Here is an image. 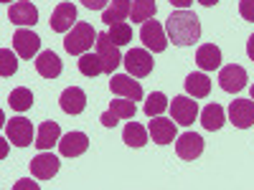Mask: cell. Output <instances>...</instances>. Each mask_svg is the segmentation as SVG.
Wrapping results in <instances>:
<instances>
[{
    "label": "cell",
    "mask_w": 254,
    "mask_h": 190,
    "mask_svg": "<svg viewBox=\"0 0 254 190\" xmlns=\"http://www.w3.org/2000/svg\"><path fill=\"white\" fill-rule=\"evenodd\" d=\"M247 71L244 66H237V63H231V66H224L219 71V84H221V89L229 92V94H239L244 87H247Z\"/></svg>",
    "instance_id": "cell-7"
},
{
    "label": "cell",
    "mask_w": 254,
    "mask_h": 190,
    "mask_svg": "<svg viewBox=\"0 0 254 190\" xmlns=\"http://www.w3.org/2000/svg\"><path fill=\"white\" fill-rule=\"evenodd\" d=\"M122 140H125V144H130V147H142V144H147V130L142 124H137V122H130L122 130Z\"/></svg>",
    "instance_id": "cell-26"
},
{
    "label": "cell",
    "mask_w": 254,
    "mask_h": 190,
    "mask_svg": "<svg viewBox=\"0 0 254 190\" xmlns=\"http://www.w3.org/2000/svg\"><path fill=\"white\" fill-rule=\"evenodd\" d=\"M110 112H112V114H117L120 119H132V117H135V112H137V107H135V101H132V99L120 96V99H115V101L110 104Z\"/></svg>",
    "instance_id": "cell-30"
},
{
    "label": "cell",
    "mask_w": 254,
    "mask_h": 190,
    "mask_svg": "<svg viewBox=\"0 0 254 190\" xmlns=\"http://www.w3.org/2000/svg\"><path fill=\"white\" fill-rule=\"evenodd\" d=\"M140 41L145 44L147 51L153 53H163L168 48V38H165V31L158 20H145L142 28H140Z\"/></svg>",
    "instance_id": "cell-5"
},
{
    "label": "cell",
    "mask_w": 254,
    "mask_h": 190,
    "mask_svg": "<svg viewBox=\"0 0 254 190\" xmlns=\"http://www.w3.org/2000/svg\"><path fill=\"white\" fill-rule=\"evenodd\" d=\"M186 92L188 96H193V99H203L211 94V81L206 74H188L186 79Z\"/></svg>",
    "instance_id": "cell-24"
},
{
    "label": "cell",
    "mask_w": 254,
    "mask_h": 190,
    "mask_svg": "<svg viewBox=\"0 0 254 190\" xmlns=\"http://www.w3.org/2000/svg\"><path fill=\"white\" fill-rule=\"evenodd\" d=\"M252 99H254V87H252Z\"/></svg>",
    "instance_id": "cell-41"
},
{
    "label": "cell",
    "mask_w": 254,
    "mask_h": 190,
    "mask_svg": "<svg viewBox=\"0 0 254 190\" xmlns=\"http://www.w3.org/2000/svg\"><path fill=\"white\" fill-rule=\"evenodd\" d=\"M229 119L239 130H249L254 124V99H237L229 107Z\"/></svg>",
    "instance_id": "cell-8"
},
{
    "label": "cell",
    "mask_w": 254,
    "mask_h": 190,
    "mask_svg": "<svg viewBox=\"0 0 254 190\" xmlns=\"http://www.w3.org/2000/svg\"><path fill=\"white\" fill-rule=\"evenodd\" d=\"M97 53H99V58H102V66H104V74H115L117 71V66L125 61L122 56H120V46L117 44H112V38L107 36V33H99L97 36Z\"/></svg>",
    "instance_id": "cell-4"
},
{
    "label": "cell",
    "mask_w": 254,
    "mask_h": 190,
    "mask_svg": "<svg viewBox=\"0 0 254 190\" xmlns=\"http://www.w3.org/2000/svg\"><path fill=\"white\" fill-rule=\"evenodd\" d=\"M36 71L44 79H56L64 71V63H61V58L54 51H41L36 56Z\"/></svg>",
    "instance_id": "cell-18"
},
{
    "label": "cell",
    "mask_w": 254,
    "mask_h": 190,
    "mask_svg": "<svg viewBox=\"0 0 254 190\" xmlns=\"http://www.w3.org/2000/svg\"><path fill=\"white\" fill-rule=\"evenodd\" d=\"M107 36L112 38V44H117V46H127V44L132 41V26H127L125 20H122V23H112L110 31H107Z\"/></svg>",
    "instance_id": "cell-29"
},
{
    "label": "cell",
    "mask_w": 254,
    "mask_h": 190,
    "mask_svg": "<svg viewBox=\"0 0 254 190\" xmlns=\"http://www.w3.org/2000/svg\"><path fill=\"white\" fill-rule=\"evenodd\" d=\"M171 114H173L176 124L188 127V124H193L196 117H198V104L190 96H176L173 104H171Z\"/></svg>",
    "instance_id": "cell-9"
},
{
    "label": "cell",
    "mask_w": 254,
    "mask_h": 190,
    "mask_svg": "<svg viewBox=\"0 0 254 190\" xmlns=\"http://www.w3.org/2000/svg\"><path fill=\"white\" fill-rule=\"evenodd\" d=\"M196 63L203 69V71H214L221 66V48L214 46V44H206L196 51Z\"/></svg>",
    "instance_id": "cell-22"
},
{
    "label": "cell",
    "mask_w": 254,
    "mask_h": 190,
    "mask_svg": "<svg viewBox=\"0 0 254 190\" xmlns=\"http://www.w3.org/2000/svg\"><path fill=\"white\" fill-rule=\"evenodd\" d=\"M97 31L89 26V23H76L66 38H64V48H66L71 56H81V53H87L92 48V44H97Z\"/></svg>",
    "instance_id": "cell-2"
},
{
    "label": "cell",
    "mask_w": 254,
    "mask_h": 190,
    "mask_svg": "<svg viewBox=\"0 0 254 190\" xmlns=\"http://www.w3.org/2000/svg\"><path fill=\"white\" fill-rule=\"evenodd\" d=\"M168 109V99H165V94L163 92H155V94H150L147 96V101H145V114L147 117H158V114H163Z\"/></svg>",
    "instance_id": "cell-31"
},
{
    "label": "cell",
    "mask_w": 254,
    "mask_h": 190,
    "mask_svg": "<svg viewBox=\"0 0 254 190\" xmlns=\"http://www.w3.org/2000/svg\"><path fill=\"white\" fill-rule=\"evenodd\" d=\"M0 3H10V0H0Z\"/></svg>",
    "instance_id": "cell-40"
},
{
    "label": "cell",
    "mask_w": 254,
    "mask_h": 190,
    "mask_svg": "<svg viewBox=\"0 0 254 190\" xmlns=\"http://www.w3.org/2000/svg\"><path fill=\"white\" fill-rule=\"evenodd\" d=\"M247 53H249V58L254 61V36H252V38L247 41Z\"/></svg>",
    "instance_id": "cell-38"
},
{
    "label": "cell",
    "mask_w": 254,
    "mask_h": 190,
    "mask_svg": "<svg viewBox=\"0 0 254 190\" xmlns=\"http://www.w3.org/2000/svg\"><path fill=\"white\" fill-rule=\"evenodd\" d=\"M168 3H171V5H176L178 10H188V8H190V3H193V0H168Z\"/></svg>",
    "instance_id": "cell-37"
},
{
    "label": "cell",
    "mask_w": 254,
    "mask_h": 190,
    "mask_svg": "<svg viewBox=\"0 0 254 190\" xmlns=\"http://www.w3.org/2000/svg\"><path fill=\"white\" fill-rule=\"evenodd\" d=\"M89 150V137L84 132H69L59 140V152L64 157H79Z\"/></svg>",
    "instance_id": "cell-11"
},
{
    "label": "cell",
    "mask_w": 254,
    "mask_h": 190,
    "mask_svg": "<svg viewBox=\"0 0 254 190\" xmlns=\"http://www.w3.org/2000/svg\"><path fill=\"white\" fill-rule=\"evenodd\" d=\"M176 152H178L181 160H196V157H201V152H203V137L196 135V132L181 135L178 142H176Z\"/></svg>",
    "instance_id": "cell-15"
},
{
    "label": "cell",
    "mask_w": 254,
    "mask_h": 190,
    "mask_svg": "<svg viewBox=\"0 0 254 190\" xmlns=\"http://www.w3.org/2000/svg\"><path fill=\"white\" fill-rule=\"evenodd\" d=\"M31 173L38 178V180H51L56 173H59V157L51 155L49 150L41 152L31 160Z\"/></svg>",
    "instance_id": "cell-16"
},
{
    "label": "cell",
    "mask_w": 254,
    "mask_h": 190,
    "mask_svg": "<svg viewBox=\"0 0 254 190\" xmlns=\"http://www.w3.org/2000/svg\"><path fill=\"white\" fill-rule=\"evenodd\" d=\"M23 188L38 190V183H33V180H18V183H15V190H23Z\"/></svg>",
    "instance_id": "cell-36"
},
{
    "label": "cell",
    "mask_w": 254,
    "mask_h": 190,
    "mask_svg": "<svg viewBox=\"0 0 254 190\" xmlns=\"http://www.w3.org/2000/svg\"><path fill=\"white\" fill-rule=\"evenodd\" d=\"M59 140H61V130H59V124L54 122V119H49V122H44L38 127V135H36V147L41 152H46V150H51L54 144H59Z\"/></svg>",
    "instance_id": "cell-20"
},
{
    "label": "cell",
    "mask_w": 254,
    "mask_h": 190,
    "mask_svg": "<svg viewBox=\"0 0 254 190\" xmlns=\"http://www.w3.org/2000/svg\"><path fill=\"white\" fill-rule=\"evenodd\" d=\"M117 119H120V117L112 114V112H104V114L99 117V122H102L104 127H117Z\"/></svg>",
    "instance_id": "cell-35"
},
{
    "label": "cell",
    "mask_w": 254,
    "mask_h": 190,
    "mask_svg": "<svg viewBox=\"0 0 254 190\" xmlns=\"http://www.w3.org/2000/svg\"><path fill=\"white\" fill-rule=\"evenodd\" d=\"M165 31H168V38H171L176 46H193L201 38L198 15L190 13V10H176V13H171V18H168Z\"/></svg>",
    "instance_id": "cell-1"
},
{
    "label": "cell",
    "mask_w": 254,
    "mask_h": 190,
    "mask_svg": "<svg viewBox=\"0 0 254 190\" xmlns=\"http://www.w3.org/2000/svg\"><path fill=\"white\" fill-rule=\"evenodd\" d=\"M51 31H56V33H66V31H71V26L76 23V5L74 3H61V5H56V10L51 13Z\"/></svg>",
    "instance_id": "cell-14"
},
{
    "label": "cell",
    "mask_w": 254,
    "mask_h": 190,
    "mask_svg": "<svg viewBox=\"0 0 254 190\" xmlns=\"http://www.w3.org/2000/svg\"><path fill=\"white\" fill-rule=\"evenodd\" d=\"M13 48H15V53H18L20 58H31V56H36L38 48H41V38H38L36 33L26 31V28H18V31L13 33Z\"/></svg>",
    "instance_id": "cell-13"
},
{
    "label": "cell",
    "mask_w": 254,
    "mask_h": 190,
    "mask_svg": "<svg viewBox=\"0 0 254 190\" xmlns=\"http://www.w3.org/2000/svg\"><path fill=\"white\" fill-rule=\"evenodd\" d=\"M158 13L155 0H132V23H145V20H153V15Z\"/></svg>",
    "instance_id": "cell-25"
},
{
    "label": "cell",
    "mask_w": 254,
    "mask_h": 190,
    "mask_svg": "<svg viewBox=\"0 0 254 190\" xmlns=\"http://www.w3.org/2000/svg\"><path fill=\"white\" fill-rule=\"evenodd\" d=\"M18 71V61H15V53H10V48H3L0 51V76H13Z\"/></svg>",
    "instance_id": "cell-32"
},
{
    "label": "cell",
    "mask_w": 254,
    "mask_h": 190,
    "mask_svg": "<svg viewBox=\"0 0 254 190\" xmlns=\"http://www.w3.org/2000/svg\"><path fill=\"white\" fill-rule=\"evenodd\" d=\"M107 3H110V0H81V5L89 8V10H104Z\"/></svg>",
    "instance_id": "cell-34"
},
{
    "label": "cell",
    "mask_w": 254,
    "mask_h": 190,
    "mask_svg": "<svg viewBox=\"0 0 254 190\" xmlns=\"http://www.w3.org/2000/svg\"><path fill=\"white\" fill-rule=\"evenodd\" d=\"M239 13L244 20H252L254 23V0H239Z\"/></svg>",
    "instance_id": "cell-33"
},
{
    "label": "cell",
    "mask_w": 254,
    "mask_h": 190,
    "mask_svg": "<svg viewBox=\"0 0 254 190\" xmlns=\"http://www.w3.org/2000/svg\"><path fill=\"white\" fill-rule=\"evenodd\" d=\"M79 71L84 74V76H99V74H104V66H102V58H99V53H81L79 56Z\"/></svg>",
    "instance_id": "cell-27"
},
{
    "label": "cell",
    "mask_w": 254,
    "mask_h": 190,
    "mask_svg": "<svg viewBox=\"0 0 254 190\" xmlns=\"http://www.w3.org/2000/svg\"><path fill=\"white\" fill-rule=\"evenodd\" d=\"M198 3H201V5H206V8H211V5H216L219 0H198Z\"/></svg>",
    "instance_id": "cell-39"
},
{
    "label": "cell",
    "mask_w": 254,
    "mask_h": 190,
    "mask_svg": "<svg viewBox=\"0 0 254 190\" xmlns=\"http://www.w3.org/2000/svg\"><path fill=\"white\" fill-rule=\"evenodd\" d=\"M8 104H10V109H13V112H26V109H31V104H33V94H31V89H26V87L13 89L10 96H8Z\"/></svg>",
    "instance_id": "cell-28"
},
{
    "label": "cell",
    "mask_w": 254,
    "mask_h": 190,
    "mask_svg": "<svg viewBox=\"0 0 254 190\" xmlns=\"http://www.w3.org/2000/svg\"><path fill=\"white\" fill-rule=\"evenodd\" d=\"M59 104L66 114H81L84 109H87V94H84V89H79V87H69V89H64Z\"/></svg>",
    "instance_id": "cell-17"
},
{
    "label": "cell",
    "mask_w": 254,
    "mask_h": 190,
    "mask_svg": "<svg viewBox=\"0 0 254 190\" xmlns=\"http://www.w3.org/2000/svg\"><path fill=\"white\" fill-rule=\"evenodd\" d=\"M122 63H125L127 74L135 76V79L150 76V71H153V66H155V61H153V56H150V51H147V48H132L130 53L125 56Z\"/></svg>",
    "instance_id": "cell-3"
},
{
    "label": "cell",
    "mask_w": 254,
    "mask_h": 190,
    "mask_svg": "<svg viewBox=\"0 0 254 190\" xmlns=\"http://www.w3.org/2000/svg\"><path fill=\"white\" fill-rule=\"evenodd\" d=\"M5 137L15 147H28V144H33V124L26 117H13L5 124Z\"/></svg>",
    "instance_id": "cell-6"
},
{
    "label": "cell",
    "mask_w": 254,
    "mask_h": 190,
    "mask_svg": "<svg viewBox=\"0 0 254 190\" xmlns=\"http://www.w3.org/2000/svg\"><path fill=\"white\" fill-rule=\"evenodd\" d=\"M224 122H226V112H224V107H219V104H208V107L201 112V124L208 132L221 130Z\"/></svg>",
    "instance_id": "cell-23"
},
{
    "label": "cell",
    "mask_w": 254,
    "mask_h": 190,
    "mask_svg": "<svg viewBox=\"0 0 254 190\" xmlns=\"http://www.w3.org/2000/svg\"><path fill=\"white\" fill-rule=\"evenodd\" d=\"M153 142L155 144H171L176 137H178V130H176V119H163V117H153L150 127H147Z\"/></svg>",
    "instance_id": "cell-12"
},
{
    "label": "cell",
    "mask_w": 254,
    "mask_h": 190,
    "mask_svg": "<svg viewBox=\"0 0 254 190\" xmlns=\"http://www.w3.org/2000/svg\"><path fill=\"white\" fill-rule=\"evenodd\" d=\"M110 89H112V94L125 96V99H132V101H140V99H142V87H140V81H132L130 74H117V76H112Z\"/></svg>",
    "instance_id": "cell-10"
},
{
    "label": "cell",
    "mask_w": 254,
    "mask_h": 190,
    "mask_svg": "<svg viewBox=\"0 0 254 190\" xmlns=\"http://www.w3.org/2000/svg\"><path fill=\"white\" fill-rule=\"evenodd\" d=\"M130 13H132V3H130V0H112V5H107L102 10V20L107 26L122 23L125 18H130Z\"/></svg>",
    "instance_id": "cell-21"
},
{
    "label": "cell",
    "mask_w": 254,
    "mask_h": 190,
    "mask_svg": "<svg viewBox=\"0 0 254 190\" xmlns=\"http://www.w3.org/2000/svg\"><path fill=\"white\" fill-rule=\"evenodd\" d=\"M8 18H10V23H15V26H33V23H38V8L33 3L20 0V3L10 5Z\"/></svg>",
    "instance_id": "cell-19"
}]
</instances>
